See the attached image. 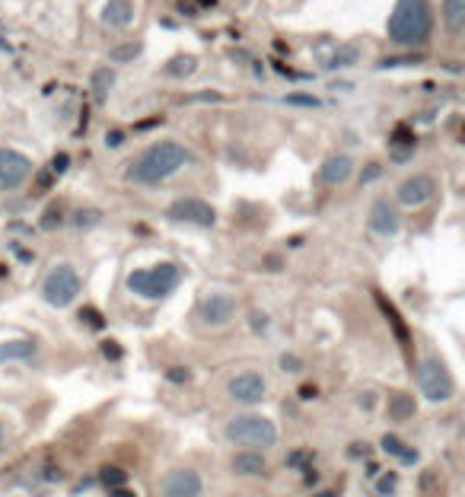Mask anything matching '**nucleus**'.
Here are the masks:
<instances>
[{"label":"nucleus","mask_w":465,"mask_h":497,"mask_svg":"<svg viewBox=\"0 0 465 497\" xmlns=\"http://www.w3.org/2000/svg\"><path fill=\"white\" fill-rule=\"evenodd\" d=\"M185 163H192V153L185 150L176 140H160V144L147 147L134 163L124 169V179L134 185H160L163 179H169L172 173H178Z\"/></svg>","instance_id":"1"},{"label":"nucleus","mask_w":465,"mask_h":497,"mask_svg":"<svg viewBox=\"0 0 465 497\" xmlns=\"http://www.w3.org/2000/svg\"><path fill=\"white\" fill-rule=\"evenodd\" d=\"M386 32H389V41H396L402 49L424 45L433 32L431 0H396L389 23H386Z\"/></svg>","instance_id":"2"},{"label":"nucleus","mask_w":465,"mask_h":497,"mask_svg":"<svg viewBox=\"0 0 465 497\" xmlns=\"http://www.w3.org/2000/svg\"><path fill=\"white\" fill-rule=\"evenodd\" d=\"M182 281V268L176 262H160L153 268H137L128 275V290L144 300H163Z\"/></svg>","instance_id":"3"},{"label":"nucleus","mask_w":465,"mask_h":497,"mask_svg":"<svg viewBox=\"0 0 465 497\" xmlns=\"http://www.w3.org/2000/svg\"><path fill=\"white\" fill-rule=\"evenodd\" d=\"M226 440L240 443V447H252L259 453V449L278 443V428L261 414H236V418L226 421Z\"/></svg>","instance_id":"4"},{"label":"nucleus","mask_w":465,"mask_h":497,"mask_svg":"<svg viewBox=\"0 0 465 497\" xmlns=\"http://www.w3.org/2000/svg\"><path fill=\"white\" fill-rule=\"evenodd\" d=\"M80 287H83L80 271H77L74 265L61 262L49 271V277H45V284H41V294H45V300H49L51 306L64 310V306H70L77 297H80Z\"/></svg>","instance_id":"5"},{"label":"nucleus","mask_w":465,"mask_h":497,"mask_svg":"<svg viewBox=\"0 0 465 497\" xmlns=\"http://www.w3.org/2000/svg\"><path fill=\"white\" fill-rule=\"evenodd\" d=\"M417 386L424 393L427 402H450L456 393V383H452V373L440 364L437 357H424L417 366Z\"/></svg>","instance_id":"6"},{"label":"nucleus","mask_w":465,"mask_h":497,"mask_svg":"<svg viewBox=\"0 0 465 497\" xmlns=\"http://www.w3.org/2000/svg\"><path fill=\"white\" fill-rule=\"evenodd\" d=\"M32 176V159L20 150L0 147V192H14Z\"/></svg>","instance_id":"7"},{"label":"nucleus","mask_w":465,"mask_h":497,"mask_svg":"<svg viewBox=\"0 0 465 497\" xmlns=\"http://www.w3.org/2000/svg\"><path fill=\"white\" fill-rule=\"evenodd\" d=\"M169 221L176 223H192V227H214L217 223V211L201 198H178L169 204Z\"/></svg>","instance_id":"8"},{"label":"nucleus","mask_w":465,"mask_h":497,"mask_svg":"<svg viewBox=\"0 0 465 497\" xmlns=\"http://www.w3.org/2000/svg\"><path fill=\"white\" fill-rule=\"evenodd\" d=\"M433 194H437V179H433V176H427V173L411 176V179H405L402 185H398V201H402L405 207L427 204Z\"/></svg>","instance_id":"9"},{"label":"nucleus","mask_w":465,"mask_h":497,"mask_svg":"<svg viewBox=\"0 0 465 497\" xmlns=\"http://www.w3.org/2000/svg\"><path fill=\"white\" fill-rule=\"evenodd\" d=\"M367 227L373 230L377 236H396L402 230V217H398L396 204L389 198H377L373 207H369V217H367Z\"/></svg>","instance_id":"10"},{"label":"nucleus","mask_w":465,"mask_h":497,"mask_svg":"<svg viewBox=\"0 0 465 497\" xmlns=\"http://www.w3.org/2000/svg\"><path fill=\"white\" fill-rule=\"evenodd\" d=\"M236 312V297L230 294H207L198 303V319L205 325H226Z\"/></svg>","instance_id":"11"},{"label":"nucleus","mask_w":465,"mask_h":497,"mask_svg":"<svg viewBox=\"0 0 465 497\" xmlns=\"http://www.w3.org/2000/svg\"><path fill=\"white\" fill-rule=\"evenodd\" d=\"M265 393H268V386L259 373H240V376H232L230 380V395L236 402H242V405H255V402L265 399Z\"/></svg>","instance_id":"12"},{"label":"nucleus","mask_w":465,"mask_h":497,"mask_svg":"<svg viewBox=\"0 0 465 497\" xmlns=\"http://www.w3.org/2000/svg\"><path fill=\"white\" fill-rule=\"evenodd\" d=\"M201 488H205V482H201L198 472L192 469H176L166 475L163 482V494L166 497H198Z\"/></svg>","instance_id":"13"},{"label":"nucleus","mask_w":465,"mask_h":497,"mask_svg":"<svg viewBox=\"0 0 465 497\" xmlns=\"http://www.w3.org/2000/svg\"><path fill=\"white\" fill-rule=\"evenodd\" d=\"M351 176H354V159H351L348 153H335V157L325 159L319 169V179L325 182V185H342Z\"/></svg>","instance_id":"14"},{"label":"nucleus","mask_w":465,"mask_h":497,"mask_svg":"<svg viewBox=\"0 0 465 497\" xmlns=\"http://www.w3.org/2000/svg\"><path fill=\"white\" fill-rule=\"evenodd\" d=\"M134 20V0H105L103 7V23L112 29H124Z\"/></svg>","instance_id":"15"},{"label":"nucleus","mask_w":465,"mask_h":497,"mask_svg":"<svg viewBox=\"0 0 465 497\" xmlns=\"http://www.w3.org/2000/svg\"><path fill=\"white\" fill-rule=\"evenodd\" d=\"M440 14H443L446 32L462 35V29H465V0H443V4H440Z\"/></svg>","instance_id":"16"},{"label":"nucleus","mask_w":465,"mask_h":497,"mask_svg":"<svg viewBox=\"0 0 465 497\" xmlns=\"http://www.w3.org/2000/svg\"><path fill=\"white\" fill-rule=\"evenodd\" d=\"M265 469H268V459L261 453H255V449L232 456V472L236 475H261Z\"/></svg>","instance_id":"17"},{"label":"nucleus","mask_w":465,"mask_h":497,"mask_svg":"<svg viewBox=\"0 0 465 497\" xmlns=\"http://www.w3.org/2000/svg\"><path fill=\"white\" fill-rule=\"evenodd\" d=\"M32 357H35V345L26 339L4 341L0 345V364H16V360H32Z\"/></svg>","instance_id":"18"},{"label":"nucleus","mask_w":465,"mask_h":497,"mask_svg":"<svg viewBox=\"0 0 465 497\" xmlns=\"http://www.w3.org/2000/svg\"><path fill=\"white\" fill-rule=\"evenodd\" d=\"M166 77H176V80H185V77H192L198 70V58L195 55H176L166 61Z\"/></svg>","instance_id":"19"},{"label":"nucleus","mask_w":465,"mask_h":497,"mask_svg":"<svg viewBox=\"0 0 465 497\" xmlns=\"http://www.w3.org/2000/svg\"><path fill=\"white\" fill-rule=\"evenodd\" d=\"M112 83H115V70L99 68L96 74H93V96H96V103H103V99L109 96Z\"/></svg>","instance_id":"20"},{"label":"nucleus","mask_w":465,"mask_h":497,"mask_svg":"<svg viewBox=\"0 0 465 497\" xmlns=\"http://www.w3.org/2000/svg\"><path fill=\"white\" fill-rule=\"evenodd\" d=\"M141 51H144V45H141V41H124V45L109 49V58L115 64H128V61H134V58H141Z\"/></svg>","instance_id":"21"},{"label":"nucleus","mask_w":465,"mask_h":497,"mask_svg":"<svg viewBox=\"0 0 465 497\" xmlns=\"http://www.w3.org/2000/svg\"><path fill=\"white\" fill-rule=\"evenodd\" d=\"M389 414L396 418V421H408L411 414H415V402H411L408 395H392V399H389Z\"/></svg>","instance_id":"22"},{"label":"nucleus","mask_w":465,"mask_h":497,"mask_svg":"<svg viewBox=\"0 0 465 497\" xmlns=\"http://www.w3.org/2000/svg\"><path fill=\"white\" fill-rule=\"evenodd\" d=\"M357 58H360V49H357V45H344V49H338L335 55L329 58V68L332 70L351 68V64H357Z\"/></svg>","instance_id":"23"},{"label":"nucleus","mask_w":465,"mask_h":497,"mask_svg":"<svg viewBox=\"0 0 465 497\" xmlns=\"http://www.w3.org/2000/svg\"><path fill=\"white\" fill-rule=\"evenodd\" d=\"M99 478H103V484H105V488H124V482H128V472H124V469H118V465H105V469H103V475H99Z\"/></svg>","instance_id":"24"},{"label":"nucleus","mask_w":465,"mask_h":497,"mask_svg":"<svg viewBox=\"0 0 465 497\" xmlns=\"http://www.w3.org/2000/svg\"><path fill=\"white\" fill-rule=\"evenodd\" d=\"M99 221H103V211H96V207H83L74 214V227H96Z\"/></svg>","instance_id":"25"},{"label":"nucleus","mask_w":465,"mask_h":497,"mask_svg":"<svg viewBox=\"0 0 465 497\" xmlns=\"http://www.w3.org/2000/svg\"><path fill=\"white\" fill-rule=\"evenodd\" d=\"M424 58L421 55H408V58H386V61H379V68H408V64H421Z\"/></svg>","instance_id":"26"},{"label":"nucleus","mask_w":465,"mask_h":497,"mask_svg":"<svg viewBox=\"0 0 465 497\" xmlns=\"http://www.w3.org/2000/svg\"><path fill=\"white\" fill-rule=\"evenodd\" d=\"M287 105H306V109H319V99L315 96H306V93H294V96H287Z\"/></svg>","instance_id":"27"},{"label":"nucleus","mask_w":465,"mask_h":497,"mask_svg":"<svg viewBox=\"0 0 465 497\" xmlns=\"http://www.w3.org/2000/svg\"><path fill=\"white\" fill-rule=\"evenodd\" d=\"M383 449L386 453H392V456H402L405 453V447H402V440H398V437H383Z\"/></svg>","instance_id":"28"},{"label":"nucleus","mask_w":465,"mask_h":497,"mask_svg":"<svg viewBox=\"0 0 465 497\" xmlns=\"http://www.w3.org/2000/svg\"><path fill=\"white\" fill-rule=\"evenodd\" d=\"M396 482H398V478L392 475V472H389V475H379L377 491H379V494H392V491H396Z\"/></svg>","instance_id":"29"},{"label":"nucleus","mask_w":465,"mask_h":497,"mask_svg":"<svg viewBox=\"0 0 465 497\" xmlns=\"http://www.w3.org/2000/svg\"><path fill=\"white\" fill-rule=\"evenodd\" d=\"M80 319H87V322H89V325H93V329H105L103 316H99V312H96V310H89V306H87V310H83V312H80Z\"/></svg>","instance_id":"30"},{"label":"nucleus","mask_w":465,"mask_h":497,"mask_svg":"<svg viewBox=\"0 0 465 497\" xmlns=\"http://www.w3.org/2000/svg\"><path fill=\"white\" fill-rule=\"evenodd\" d=\"M379 173H383V166L379 163H369L367 169L360 173V182H373V179H379Z\"/></svg>","instance_id":"31"},{"label":"nucleus","mask_w":465,"mask_h":497,"mask_svg":"<svg viewBox=\"0 0 465 497\" xmlns=\"http://www.w3.org/2000/svg\"><path fill=\"white\" fill-rule=\"evenodd\" d=\"M281 370H290V373H300L303 370V364L296 357H290V354H284L281 357Z\"/></svg>","instance_id":"32"},{"label":"nucleus","mask_w":465,"mask_h":497,"mask_svg":"<svg viewBox=\"0 0 465 497\" xmlns=\"http://www.w3.org/2000/svg\"><path fill=\"white\" fill-rule=\"evenodd\" d=\"M103 354H105L109 360H118V357H122V345H115V341H105V345H103Z\"/></svg>","instance_id":"33"},{"label":"nucleus","mask_w":465,"mask_h":497,"mask_svg":"<svg viewBox=\"0 0 465 497\" xmlns=\"http://www.w3.org/2000/svg\"><path fill=\"white\" fill-rule=\"evenodd\" d=\"M55 223H61V214H58V207H49V214H45V221H41V227L51 230Z\"/></svg>","instance_id":"34"},{"label":"nucleus","mask_w":465,"mask_h":497,"mask_svg":"<svg viewBox=\"0 0 465 497\" xmlns=\"http://www.w3.org/2000/svg\"><path fill=\"white\" fill-rule=\"evenodd\" d=\"M309 463H313V456H309V453H294L287 459V465H309Z\"/></svg>","instance_id":"35"},{"label":"nucleus","mask_w":465,"mask_h":497,"mask_svg":"<svg viewBox=\"0 0 465 497\" xmlns=\"http://www.w3.org/2000/svg\"><path fill=\"white\" fill-rule=\"evenodd\" d=\"M64 169H68V157H64V153H61V157H55V163H51V173L61 176Z\"/></svg>","instance_id":"36"},{"label":"nucleus","mask_w":465,"mask_h":497,"mask_svg":"<svg viewBox=\"0 0 465 497\" xmlns=\"http://www.w3.org/2000/svg\"><path fill=\"white\" fill-rule=\"evenodd\" d=\"M169 380L172 383H185V380H188V370H178V366H176V370H169Z\"/></svg>","instance_id":"37"},{"label":"nucleus","mask_w":465,"mask_h":497,"mask_svg":"<svg viewBox=\"0 0 465 497\" xmlns=\"http://www.w3.org/2000/svg\"><path fill=\"white\" fill-rule=\"evenodd\" d=\"M122 140H124V134H122V131L105 134V144H109V147H118V144H122Z\"/></svg>","instance_id":"38"},{"label":"nucleus","mask_w":465,"mask_h":497,"mask_svg":"<svg viewBox=\"0 0 465 497\" xmlns=\"http://www.w3.org/2000/svg\"><path fill=\"white\" fill-rule=\"evenodd\" d=\"M178 14H185V16H195V4H185V0H178Z\"/></svg>","instance_id":"39"},{"label":"nucleus","mask_w":465,"mask_h":497,"mask_svg":"<svg viewBox=\"0 0 465 497\" xmlns=\"http://www.w3.org/2000/svg\"><path fill=\"white\" fill-rule=\"evenodd\" d=\"M109 497H137V494H134V491H128V488H112Z\"/></svg>","instance_id":"40"},{"label":"nucleus","mask_w":465,"mask_h":497,"mask_svg":"<svg viewBox=\"0 0 465 497\" xmlns=\"http://www.w3.org/2000/svg\"><path fill=\"white\" fill-rule=\"evenodd\" d=\"M252 325H255V331H265L268 319H265V316H261V319H259V312H255V316H252Z\"/></svg>","instance_id":"41"},{"label":"nucleus","mask_w":465,"mask_h":497,"mask_svg":"<svg viewBox=\"0 0 465 497\" xmlns=\"http://www.w3.org/2000/svg\"><path fill=\"white\" fill-rule=\"evenodd\" d=\"M195 4H198L201 10H214V7H217V0H195Z\"/></svg>","instance_id":"42"},{"label":"nucleus","mask_w":465,"mask_h":497,"mask_svg":"<svg viewBox=\"0 0 465 497\" xmlns=\"http://www.w3.org/2000/svg\"><path fill=\"white\" fill-rule=\"evenodd\" d=\"M313 497H338L335 491H319V494H313Z\"/></svg>","instance_id":"43"},{"label":"nucleus","mask_w":465,"mask_h":497,"mask_svg":"<svg viewBox=\"0 0 465 497\" xmlns=\"http://www.w3.org/2000/svg\"><path fill=\"white\" fill-rule=\"evenodd\" d=\"M0 449H4V424H0Z\"/></svg>","instance_id":"44"}]
</instances>
